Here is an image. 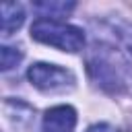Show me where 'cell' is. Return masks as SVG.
<instances>
[{
    "mask_svg": "<svg viewBox=\"0 0 132 132\" xmlns=\"http://www.w3.org/2000/svg\"><path fill=\"white\" fill-rule=\"evenodd\" d=\"M87 72L91 80L107 93H132V66L120 50L95 43L87 56Z\"/></svg>",
    "mask_w": 132,
    "mask_h": 132,
    "instance_id": "cell-1",
    "label": "cell"
},
{
    "mask_svg": "<svg viewBox=\"0 0 132 132\" xmlns=\"http://www.w3.org/2000/svg\"><path fill=\"white\" fill-rule=\"evenodd\" d=\"M31 37L39 43L54 45L62 52L76 54L85 47V33L68 23H60L54 19H37L31 25Z\"/></svg>",
    "mask_w": 132,
    "mask_h": 132,
    "instance_id": "cell-2",
    "label": "cell"
},
{
    "mask_svg": "<svg viewBox=\"0 0 132 132\" xmlns=\"http://www.w3.org/2000/svg\"><path fill=\"white\" fill-rule=\"evenodd\" d=\"M27 78L31 80L33 87L45 93H64V91H70L76 82L70 70L56 66V64H45V62L33 64L27 70Z\"/></svg>",
    "mask_w": 132,
    "mask_h": 132,
    "instance_id": "cell-3",
    "label": "cell"
},
{
    "mask_svg": "<svg viewBox=\"0 0 132 132\" xmlns=\"http://www.w3.org/2000/svg\"><path fill=\"white\" fill-rule=\"evenodd\" d=\"M76 111L70 105L50 107L43 116V132H74Z\"/></svg>",
    "mask_w": 132,
    "mask_h": 132,
    "instance_id": "cell-4",
    "label": "cell"
},
{
    "mask_svg": "<svg viewBox=\"0 0 132 132\" xmlns=\"http://www.w3.org/2000/svg\"><path fill=\"white\" fill-rule=\"evenodd\" d=\"M25 21V10L19 2H2V35H12Z\"/></svg>",
    "mask_w": 132,
    "mask_h": 132,
    "instance_id": "cell-5",
    "label": "cell"
},
{
    "mask_svg": "<svg viewBox=\"0 0 132 132\" xmlns=\"http://www.w3.org/2000/svg\"><path fill=\"white\" fill-rule=\"evenodd\" d=\"M74 2H56V0H45V2H35L33 8L41 14V19H58V16H66L74 10Z\"/></svg>",
    "mask_w": 132,
    "mask_h": 132,
    "instance_id": "cell-6",
    "label": "cell"
},
{
    "mask_svg": "<svg viewBox=\"0 0 132 132\" xmlns=\"http://www.w3.org/2000/svg\"><path fill=\"white\" fill-rule=\"evenodd\" d=\"M21 60H23V52L19 47H10V45H2L0 47V68L2 70H10Z\"/></svg>",
    "mask_w": 132,
    "mask_h": 132,
    "instance_id": "cell-7",
    "label": "cell"
},
{
    "mask_svg": "<svg viewBox=\"0 0 132 132\" xmlns=\"http://www.w3.org/2000/svg\"><path fill=\"white\" fill-rule=\"evenodd\" d=\"M120 39L124 41V45H126V50L132 54V25H126L124 29H120Z\"/></svg>",
    "mask_w": 132,
    "mask_h": 132,
    "instance_id": "cell-8",
    "label": "cell"
},
{
    "mask_svg": "<svg viewBox=\"0 0 132 132\" xmlns=\"http://www.w3.org/2000/svg\"><path fill=\"white\" fill-rule=\"evenodd\" d=\"M85 132H120V130L113 128V126H109V124H93V126H89Z\"/></svg>",
    "mask_w": 132,
    "mask_h": 132,
    "instance_id": "cell-9",
    "label": "cell"
}]
</instances>
